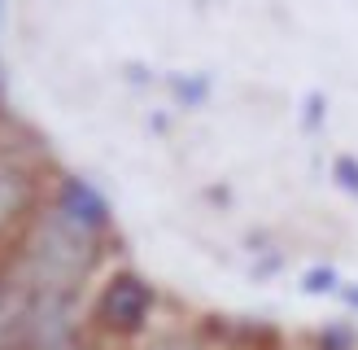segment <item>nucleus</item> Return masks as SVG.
I'll return each instance as SVG.
<instances>
[{
  "label": "nucleus",
  "instance_id": "9b49d317",
  "mask_svg": "<svg viewBox=\"0 0 358 350\" xmlns=\"http://www.w3.org/2000/svg\"><path fill=\"white\" fill-rule=\"evenodd\" d=\"M336 298H341L350 311H358V285H341V293H336Z\"/></svg>",
  "mask_w": 358,
  "mask_h": 350
},
{
  "label": "nucleus",
  "instance_id": "f03ea898",
  "mask_svg": "<svg viewBox=\"0 0 358 350\" xmlns=\"http://www.w3.org/2000/svg\"><path fill=\"white\" fill-rule=\"evenodd\" d=\"M157 293L145 276L136 272H114L110 280L101 285L96 302H92V324L114 332V337H140L149 328V315H153Z\"/></svg>",
  "mask_w": 358,
  "mask_h": 350
},
{
  "label": "nucleus",
  "instance_id": "f257e3e1",
  "mask_svg": "<svg viewBox=\"0 0 358 350\" xmlns=\"http://www.w3.org/2000/svg\"><path fill=\"white\" fill-rule=\"evenodd\" d=\"M101 237L66 219L57 206L31 215L17 241V267H22V289L31 293H70L75 298L87 272L96 267Z\"/></svg>",
  "mask_w": 358,
  "mask_h": 350
},
{
  "label": "nucleus",
  "instance_id": "39448f33",
  "mask_svg": "<svg viewBox=\"0 0 358 350\" xmlns=\"http://www.w3.org/2000/svg\"><path fill=\"white\" fill-rule=\"evenodd\" d=\"M341 272L336 267H310V272H301V289L315 293V298H324V293H341Z\"/></svg>",
  "mask_w": 358,
  "mask_h": 350
},
{
  "label": "nucleus",
  "instance_id": "1a4fd4ad",
  "mask_svg": "<svg viewBox=\"0 0 358 350\" xmlns=\"http://www.w3.org/2000/svg\"><path fill=\"white\" fill-rule=\"evenodd\" d=\"M324 92H310L306 97V132H319V127H324Z\"/></svg>",
  "mask_w": 358,
  "mask_h": 350
},
{
  "label": "nucleus",
  "instance_id": "6e6552de",
  "mask_svg": "<svg viewBox=\"0 0 358 350\" xmlns=\"http://www.w3.org/2000/svg\"><path fill=\"white\" fill-rule=\"evenodd\" d=\"M149 350H201V342L188 337V332H166V337H157Z\"/></svg>",
  "mask_w": 358,
  "mask_h": 350
},
{
  "label": "nucleus",
  "instance_id": "423d86ee",
  "mask_svg": "<svg viewBox=\"0 0 358 350\" xmlns=\"http://www.w3.org/2000/svg\"><path fill=\"white\" fill-rule=\"evenodd\" d=\"M319 350H358V332L345 324H328L319 332Z\"/></svg>",
  "mask_w": 358,
  "mask_h": 350
},
{
  "label": "nucleus",
  "instance_id": "20e7f679",
  "mask_svg": "<svg viewBox=\"0 0 358 350\" xmlns=\"http://www.w3.org/2000/svg\"><path fill=\"white\" fill-rule=\"evenodd\" d=\"M31 210H35V184H31V175L22 167L0 162V237H5L13 223L31 219Z\"/></svg>",
  "mask_w": 358,
  "mask_h": 350
},
{
  "label": "nucleus",
  "instance_id": "9d476101",
  "mask_svg": "<svg viewBox=\"0 0 358 350\" xmlns=\"http://www.w3.org/2000/svg\"><path fill=\"white\" fill-rule=\"evenodd\" d=\"M175 92L184 97V101H201V97H206V83H179V79H175Z\"/></svg>",
  "mask_w": 358,
  "mask_h": 350
},
{
  "label": "nucleus",
  "instance_id": "0eeeda50",
  "mask_svg": "<svg viewBox=\"0 0 358 350\" xmlns=\"http://www.w3.org/2000/svg\"><path fill=\"white\" fill-rule=\"evenodd\" d=\"M332 175H336V184H341L345 192H354V197H358V158H350V153L332 158Z\"/></svg>",
  "mask_w": 358,
  "mask_h": 350
},
{
  "label": "nucleus",
  "instance_id": "7ed1b4c3",
  "mask_svg": "<svg viewBox=\"0 0 358 350\" xmlns=\"http://www.w3.org/2000/svg\"><path fill=\"white\" fill-rule=\"evenodd\" d=\"M52 206H57L66 219H75L79 227H87V232H96V237L110 232V206H105V197H101L92 184H83V180H62Z\"/></svg>",
  "mask_w": 358,
  "mask_h": 350
}]
</instances>
